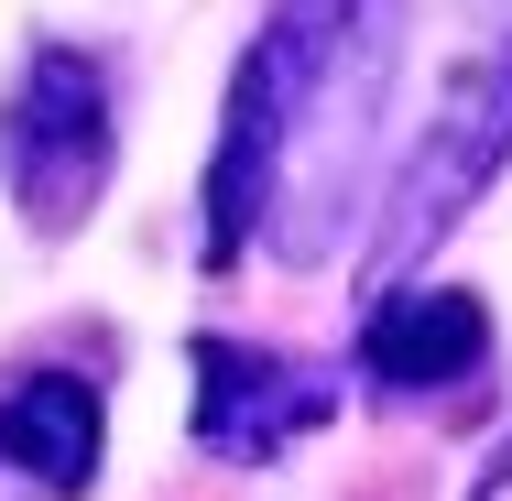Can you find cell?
<instances>
[{"mask_svg":"<svg viewBox=\"0 0 512 501\" xmlns=\"http://www.w3.org/2000/svg\"><path fill=\"white\" fill-rule=\"evenodd\" d=\"M0 164H11V186H22V207L44 229H66L77 207L99 197V175H109V77L88 55L44 44L22 66V88L0 109Z\"/></svg>","mask_w":512,"mask_h":501,"instance_id":"1","label":"cell"},{"mask_svg":"<svg viewBox=\"0 0 512 501\" xmlns=\"http://www.w3.org/2000/svg\"><path fill=\"white\" fill-rule=\"evenodd\" d=\"M512 153V33L480 55V66H458V88L436 109V131H425V153L404 164V186H393V218H382V251H371V273H393L414 262L425 240H447V218L491 186V164Z\"/></svg>","mask_w":512,"mask_h":501,"instance_id":"2","label":"cell"},{"mask_svg":"<svg viewBox=\"0 0 512 501\" xmlns=\"http://www.w3.org/2000/svg\"><path fill=\"white\" fill-rule=\"evenodd\" d=\"M316 425H327V382L316 371L251 349V338H197V436H207V458L251 469V458H284Z\"/></svg>","mask_w":512,"mask_h":501,"instance_id":"3","label":"cell"},{"mask_svg":"<svg viewBox=\"0 0 512 501\" xmlns=\"http://www.w3.org/2000/svg\"><path fill=\"white\" fill-rule=\"evenodd\" d=\"M480 349H491V305L458 295V284H404L360 327V371L382 393H447V382L480 371Z\"/></svg>","mask_w":512,"mask_h":501,"instance_id":"4","label":"cell"},{"mask_svg":"<svg viewBox=\"0 0 512 501\" xmlns=\"http://www.w3.org/2000/svg\"><path fill=\"white\" fill-rule=\"evenodd\" d=\"M0 458L33 469L44 491H88L99 480V393L77 371H33L0 393Z\"/></svg>","mask_w":512,"mask_h":501,"instance_id":"5","label":"cell"},{"mask_svg":"<svg viewBox=\"0 0 512 501\" xmlns=\"http://www.w3.org/2000/svg\"><path fill=\"white\" fill-rule=\"evenodd\" d=\"M469 501H512V436L491 447V469H480V491H469Z\"/></svg>","mask_w":512,"mask_h":501,"instance_id":"6","label":"cell"}]
</instances>
